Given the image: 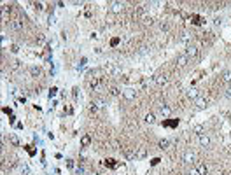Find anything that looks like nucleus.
<instances>
[{
    "instance_id": "6",
    "label": "nucleus",
    "mask_w": 231,
    "mask_h": 175,
    "mask_svg": "<svg viewBox=\"0 0 231 175\" xmlns=\"http://www.w3.org/2000/svg\"><path fill=\"white\" fill-rule=\"evenodd\" d=\"M11 26H12L16 32H21V30H23V26H25V23H23V20H21V18H16V20L11 21Z\"/></svg>"
},
{
    "instance_id": "29",
    "label": "nucleus",
    "mask_w": 231,
    "mask_h": 175,
    "mask_svg": "<svg viewBox=\"0 0 231 175\" xmlns=\"http://www.w3.org/2000/svg\"><path fill=\"white\" fill-rule=\"evenodd\" d=\"M107 165L114 168V166H116V161H114V159H107Z\"/></svg>"
},
{
    "instance_id": "23",
    "label": "nucleus",
    "mask_w": 231,
    "mask_h": 175,
    "mask_svg": "<svg viewBox=\"0 0 231 175\" xmlns=\"http://www.w3.org/2000/svg\"><path fill=\"white\" fill-rule=\"evenodd\" d=\"M98 110H100V109H98V105H96L95 102H91V105H90V112H91V114H96Z\"/></svg>"
},
{
    "instance_id": "9",
    "label": "nucleus",
    "mask_w": 231,
    "mask_h": 175,
    "mask_svg": "<svg viewBox=\"0 0 231 175\" xmlns=\"http://www.w3.org/2000/svg\"><path fill=\"white\" fill-rule=\"evenodd\" d=\"M154 81H156L158 86H165V84L168 83V77H166L165 74H160V75H156V77H154Z\"/></svg>"
},
{
    "instance_id": "7",
    "label": "nucleus",
    "mask_w": 231,
    "mask_h": 175,
    "mask_svg": "<svg viewBox=\"0 0 231 175\" xmlns=\"http://www.w3.org/2000/svg\"><path fill=\"white\" fill-rule=\"evenodd\" d=\"M194 170H196L200 175H207V173H208V166L205 165V163H196Z\"/></svg>"
},
{
    "instance_id": "17",
    "label": "nucleus",
    "mask_w": 231,
    "mask_h": 175,
    "mask_svg": "<svg viewBox=\"0 0 231 175\" xmlns=\"http://www.w3.org/2000/svg\"><path fill=\"white\" fill-rule=\"evenodd\" d=\"M109 95H111V96H119V95H121L119 88H116V86H111V88H109Z\"/></svg>"
},
{
    "instance_id": "5",
    "label": "nucleus",
    "mask_w": 231,
    "mask_h": 175,
    "mask_svg": "<svg viewBox=\"0 0 231 175\" xmlns=\"http://www.w3.org/2000/svg\"><path fill=\"white\" fill-rule=\"evenodd\" d=\"M123 11H124V2H112L111 4V12L119 14V12H123Z\"/></svg>"
},
{
    "instance_id": "22",
    "label": "nucleus",
    "mask_w": 231,
    "mask_h": 175,
    "mask_svg": "<svg viewBox=\"0 0 231 175\" xmlns=\"http://www.w3.org/2000/svg\"><path fill=\"white\" fill-rule=\"evenodd\" d=\"M181 41H182V42H189V41H191V33L184 32V33L181 35Z\"/></svg>"
},
{
    "instance_id": "26",
    "label": "nucleus",
    "mask_w": 231,
    "mask_h": 175,
    "mask_svg": "<svg viewBox=\"0 0 231 175\" xmlns=\"http://www.w3.org/2000/svg\"><path fill=\"white\" fill-rule=\"evenodd\" d=\"M193 131H194L196 135H203V126H200V124H198V126H194V128H193Z\"/></svg>"
},
{
    "instance_id": "15",
    "label": "nucleus",
    "mask_w": 231,
    "mask_h": 175,
    "mask_svg": "<svg viewBox=\"0 0 231 175\" xmlns=\"http://www.w3.org/2000/svg\"><path fill=\"white\" fill-rule=\"evenodd\" d=\"M145 154H147L145 147H138V149L135 151V158H145Z\"/></svg>"
},
{
    "instance_id": "32",
    "label": "nucleus",
    "mask_w": 231,
    "mask_h": 175,
    "mask_svg": "<svg viewBox=\"0 0 231 175\" xmlns=\"http://www.w3.org/2000/svg\"><path fill=\"white\" fill-rule=\"evenodd\" d=\"M11 51H12V53H18V46H11Z\"/></svg>"
},
{
    "instance_id": "13",
    "label": "nucleus",
    "mask_w": 231,
    "mask_h": 175,
    "mask_svg": "<svg viewBox=\"0 0 231 175\" xmlns=\"http://www.w3.org/2000/svg\"><path fill=\"white\" fill-rule=\"evenodd\" d=\"M40 74H42V68H40V67H32V68H30V75H32V77H40Z\"/></svg>"
},
{
    "instance_id": "2",
    "label": "nucleus",
    "mask_w": 231,
    "mask_h": 175,
    "mask_svg": "<svg viewBox=\"0 0 231 175\" xmlns=\"http://www.w3.org/2000/svg\"><path fill=\"white\" fill-rule=\"evenodd\" d=\"M187 63H189V58L186 56V53H182V54H177V58H175V65H177L179 68H184Z\"/></svg>"
},
{
    "instance_id": "16",
    "label": "nucleus",
    "mask_w": 231,
    "mask_h": 175,
    "mask_svg": "<svg viewBox=\"0 0 231 175\" xmlns=\"http://www.w3.org/2000/svg\"><path fill=\"white\" fill-rule=\"evenodd\" d=\"M90 144H91V137L90 135H84V137L81 138V145H82V147H88Z\"/></svg>"
},
{
    "instance_id": "19",
    "label": "nucleus",
    "mask_w": 231,
    "mask_h": 175,
    "mask_svg": "<svg viewBox=\"0 0 231 175\" xmlns=\"http://www.w3.org/2000/svg\"><path fill=\"white\" fill-rule=\"evenodd\" d=\"M9 142H11L12 145H16V147H18V145H20V138H18L16 135L12 133V135H9Z\"/></svg>"
},
{
    "instance_id": "12",
    "label": "nucleus",
    "mask_w": 231,
    "mask_h": 175,
    "mask_svg": "<svg viewBox=\"0 0 231 175\" xmlns=\"http://www.w3.org/2000/svg\"><path fill=\"white\" fill-rule=\"evenodd\" d=\"M198 140H200V144L203 145V147H207V145L210 144V138H208L207 135H198Z\"/></svg>"
},
{
    "instance_id": "3",
    "label": "nucleus",
    "mask_w": 231,
    "mask_h": 175,
    "mask_svg": "<svg viewBox=\"0 0 231 175\" xmlns=\"http://www.w3.org/2000/svg\"><path fill=\"white\" fill-rule=\"evenodd\" d=\"M198 54H200V49H198L196 46H187V49H186V56H187L189 60L198 58Z\"/></svg>"
},
{
    "instance_id": "10",
    "label": "nucleus",
    "mask_w": 231,
    "mask_h": 175,
    "mask_svg": "<svg viewBox=\"0 0 231 175\" xmlns=\"http://www.w3.org/2000/svg\"><path fill=\"white\" fill-rule=\"evenodd\" d=\"M194 102H196V105H198V107H200V109H205V107H207V105H208V100H207V98H205V96H198V98H196V100H194Z\"/></svg>"
},
{
    "instance_id": "14",
    "label": "nucleus",
    "mask_w": 231,
    "mask_h": 175,
    "mask_svg": "<svg viewBox=\"0 0 231 175\" xmlns=\"http://www.w3.org/2000/svg\"><path fill=\"white\" fill-rule=\"evenodd\" d=\"M186 95H187V98H189V100H196V98L200 96V93H198V89H189V91L186 93Z\"/></svg>"
},
{
    "instance_id": "25",
    "label": "nucleus",
    "mask_w": 231,
    "mask_h": 175,
    "mask_svg": "<svg viewBox=\"0 0 231 175\" xmlns=\"http://www.w3.org/2000/svg\"><path fill=\"white\" fill-rule=\"evenodd\" d=\"M160 149H168V145H170V142L168 140H160Z\"/></svg>"
},
{
    "instance_id": "21",
    "label": "nucleus",
    "mask_w": 231,
    "mask_h": 175,
    "mask_svg": "<svg viewBox=\"0 0 231 175\" xmlns=\"http://www.w3.org/2000/svg\"><path fill=\"white\" fill-rule=\"evenodd\" d=\"M93 102L96 103V105H98V109H103V107H105V105H107V103H105V100H103V98H96V100H93Z\"/></svg>"
},
{
    "instance_id": "27",
    "label": "nucleus",
    "mask_w": 231,
    "mask_h": 175,
    "mask_svg": "<svg viewBox=\"0 0 231 175\" xmlns=\"http://www.w3.org/2000/svg\"><path fill=\"white\" fill-rule=\"evenodd\" d=\"M11 67H12L14 70H20V67H21V65H20V62L16 60V62H12V63H11Z\"/></svg>"
},
{
    "instance_id": "20",
    "label": "nucleus",
    "mask_w": 231,
    "mask_h": 175,
    "mask_svg": "<svg viewBox=\"0 0 231 175\" xmlns=\"http://www.w3.org/2000/svg\"><path fill=\"white\" fill-rule=\"evenodd\" d=\"M145 123H149V124L156 123V117H154V114H152V112H149L147 116H145Z\"/></svg>"
},
{
    "instance_id": "30",
    "label": "nucleus",
    "mask_w": 231,
    "mask_h": 175,
    "mask_svg": "<svg viewBox=\"0 0 231 175\" xmlns=\"http://www.w3.org/2000/svg\"><path fill=\"white\" fill-rule=\"evenodd\" d=\"M67 166H68V168H74V161H72V159H67Z\"/></svg>"
},
{
    "instance_id": "1",
    "label": "nucleus",
    "mask_w": 231,
    "mask_h": 175,
    "mask_svg": "<svg viewBox=\"0 0 231 175\" xmlns=\"http://www.w3.org/2000/svg\"><path fill=\"white\" fill-rule=\"evenodd\" d=\"M158 112L163 116V117H170V114H172V109L166 105L165 102H160L158 103Z\"/></svg>"
},
{
    "instance_id": "18",
    "label": "nucleus",
    "mask_w": 231,
    "mask_h": 175,
    "mask_svg": "<svg viewBox=\"0 0 231 175\" xmlns=\"http://www.w3.org/2000/svg\"><path fill=\"white\" fill-rule=\"evenodd\" d=\"M222 83H224V84H231V72H224V74H222Z\"/></svg>"
},
{
    "instance_id": "28",
    "label": "nucleus",
    "mask_w": 231,
    "mask_h": 175,
    "mask_svg": "<svg viewBox=\"0 0 231 175\" xmlns=\"http://www.w3.org/2000/svg\"><path fill=\"white\" fill-rule=\"evenodd\" d=\"M33 7H35L37 11H42V9H44V5H42L40 2H35V4H33Z\"/></svg>"
},
{
    "instance_id": "4",
    "label": "nucleus",
    "mask_w": 231,
    "mask_h": 175,
    "mask_svg": "<svg viewBox=\"0 0 231 175\" xmlns=\"http://www.w3.org/2000/svg\"><path fill=\"white\" fill-rule=\"evenodd\" d=\"M182 159H184V163H187V165L196 163V154H194V151H186L184 156H182Z\"/></svg>"
},
{
    "instance_id": "8",
    "label": "nucleus",
    "mask_w": 231,
    "mask_h": 175,
    "mask_svg": "<svg viewBox=\"0 0 231 175\" xmlns=\"http://www.w3.org/2000/svg\"><path fill=\"white\" fill-rule=\"evenodd\" d=\"M123 96H124L126 100H135V98H137V91L128 88V89H124V91H123Z\"/></svg>"
},
{
    "instance_id": "36",
    "label": "nucleus",
    "mask_w": 231,
    "mask_h": 175,
    "mask_svg": "<svg viewBox=\"0 0 231 175\" xmlns=\"http://www.w3.org/2000/svg\"><path fill=\"white\" fill-rule=\"evenodd\" d=\"M93 175H98V173H93Z\"/></svg>"
},
{
    "instance_id": "11",
    "label": "nucleus",
    "mask_w": 231,
    "mask_h": 175,
    "mask_svg": "<svg viewBox=\"0 0 231 175\" xmlns=\"http://www.w3.org/2000/svg\"><path fill=\"white\" fill-rule=\"evenodd\" d=\"M140 23L144 25V26H151V25H152V18H151V16H147V14H144V16L140 18Z\"/></svg>"
},
{
    "instance_id": "33",
    "label": "nucleus",
    "mask_w": 231,
    "mask_h": 175,
    "mask_svg": "<svg viewBox=\"0 0 231 175\" xmlns=\"http://www.w3.org/2000/svg\"><path fill=\"white\" fill-rule=\"evenodd\" d=\"M37 42H39V44H42V42H44V37H42V35H39V39H37Z\"/></svg>"
},
{
    "instance_id": "34",
    "label": "nucleus",
    "mask_w": 231,
    "mask_h": 175,
    "mask_svg": "<svg viewBox=\"0 0 231 175\" xmlns=\"http://www.w3.org/2000/svg\"><path fill=\"white\" fill-rule=\"evenodd\" d=\"M189 175H200V173H198L196 170H191V172H189Z\"/></svg>"
},
{
    "instance_id": "31",
    "label": "nucleus",
    "mask_w": 231,
    "mask_h": 175,
    "mask_svg": "<svg viewBox=\"0 0 231 175\" xmlns=\"http://www.w3.org/2000/svg\"><path fill=\"white\" fill-rule=\"evenodd\" d=\"M226 96H228V100H231V88L226 89Z\"/></svg>"
},
{
    "instance_id": "35",
    "label": "nucleus",
    "mask_w": 231,
    "mask_h": 175,
    "mask_svg": "<svg viewBox=\"0 0 231 175\" xmlns=\"http://www.w3.org/2000/svg\"><path fill=\"white\" fill-rule=\"evenodd\" d=\"M217 175H228V173H226V172H221V173H217Z\"/></svg>"
},
{
    "instance_id": "24",
    "label": "nucleus",
    "mask_w": 231,
    "mask_h": 175,
    "mask_svg": "<svg viewBox=\"0 0 231 175\" xmlns=\"http://www.w3.org/2000/svg\"><path fill=\"white\" fill-rule=\"evenodd\" d=\"M9 12H11V7H9V5H4V7H2V16H4V20L7 18V14H9Z\"/></svg>"
}]
</instances>
